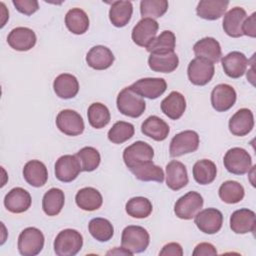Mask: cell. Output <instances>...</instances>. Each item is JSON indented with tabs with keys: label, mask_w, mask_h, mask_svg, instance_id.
I'll return each instance as SVG.
<instances>
[{
	"label": "cell",
	"mask_w": 256,
	"mask_h": 256,
	"mask_svg": "<svg viewBox=\"0 0 256 256\" xmlns=\"http://www.w3.org/2000/svg\"><path fill=\"white\" fill-rule=\"evenodd\" d=\"M161 110L168 118L172 120L181 118L186 110L185 97L178 91H172L162 100Z\"/></svg>",
	"instance_id": "27"
},
{
	"label": "cell",
	"mask_w": 256,
	"mask_h": 256,
	"mask_svg": "<svg viewBox=\"0 0 256 256\" xmlns=\"http://www.w3.org/2000/svg\"><path fill=\"white\" fill-rule=\"evenodd\" d=\"M87 116H88L89 124L96 129H101L105 127L110 122V119H111L110 112L107 106L99 102L92 103L88 107Z\"/></svg>",
	"instance_id": "41"
},
{
	"label": "cell",
	"mask_w": 256,
	"mask_h": 256,
	"mask_svg": "<svg viewBox=\"0 0 256 256\" xmlns=\"http://www.w3.org/2000/svg\"><path fill=\"white\" fill-rule=\"evenodd\" d=\"M150 243V236L147 230L141 226L129 225L122 231L121 245L132 255L144 252Z\"/></svg>",
	"instance_id": "1"
},
{
	"label": "cell",
	"mask_w": 256,
	"mask_h": 256,
	"mask_svg": "<svg viewBox=\"0 0 256 256\" xmlns=\"http://www.w3.org/2000/svg\"><path fill=\"white\" fill-rule=\"evenodd\" d=\"M15 8L24 15H32L39 9V4L36 0H13Z\"/></svg>",
	"instance_id": "45"
},
{
	"label": "cell",
	"mask_w": 256,
	"mask_h": 256,
	"mask_svg": "<svg viewBox=\"0 0 256 256\" xmlns=\"http://www.w3.org/2000/svg\"><path fill=\"white\" fill-rule=\"evenodd\" d=\"M188 173L185 165L177 160H172L166 165V185L174 190H180L188 184Z\"/></svg>",
	"instance_id": "22"
},
{
	"label": "cell",
	"mask_w": 256,
	"mask_h": 256,
	"mask_svg": "<svg viewBox=\"0 0 256 256\" xmlns=\"http://www.w3.org/2000/svg\"><path fill=\"white\" fill-rule=\"evenodd\" d=\"M153 157V148L144 141H136L123 151V160L128 169H131L137 164L152 161Z\"/></svg>",
	"instance_id": "10"
},
{
	"label": "cell",
	"mask_w": 256,
	"mask_h": 256,
	"mask_svg": "<svg viewBox=\"0 0 256 256\" xmlns=\"http://www.w3.org/2000/svg\"><path fill=\"white\" fill-rule=\"evenodd\" d=\"M223 163L228 172L235 175H243L249 172L252 166V159L245 149L234 147L226 152Z\"/></svg>",
	"instance_id": "5"
},
{
	"label": "cell",
	"mask_w": 256,
	"mask_h": 256,
	"mask_svg": "<svg viewBox=\"0 0 256 256\" xmlns=\"http://www.w3.org/2000/svg\"><path fill=\"white\" fill-rule=\"evenodd\" d=\"M220 199L228 204L240 202L245 195L244 187L237 181L228 180L221 184L218 191Z\"/></svg>",
	"instance_id": "39"
},
{
	"label": "cell",
	"mask_w": 256,
	"mask_h": 256,
	"mask_svg": "<svg viewBox=\"0 0 256 256\" xmlns=\"http://www.w3.org/2000/svg\"><path fill=\"white\" fill-rule=\"evenodd\" d=\"M44 235L36 227L25 228L18 237V251L23 256L38 255L44 247Z\"/></svg>",
	"instance_id": "4"
},
{
	"label": "cell",
	"mask_w": 256,
	"mask_h": 256,
	"mask_svg": "<svg viewBox=\"0 0 256 256\" xmlns=\"http://www.w3.org/2000/svg\"><path fill=\"white\" fill-rule=\"evenodd\" d=\"M141 132L155 141H163L167 138L170 128L168 124L158 116H149L141 125Z\"/></svg>",
	"instance_id": "28"
},
{
	"label": "cell",
	"mask_w": 256,
	"mask_h": 256,
	"mask_svg": "<svg viewBox=\"0 0 256 256\" xmlns=\"http://www.w3.org/2000/svg\"><path fill=\"white\" fill-rule=\"evenodd\" d=\"M203 197L196 191H190L181 196L174 205V212L180 219L190 220L203 207Z\"/></svg>",
	"instance_id": "7"
},
{
	"label": "cell",
	"mask_w": 256,
	"mask_h": 256,
	"mask_svg": "<svg viewBox=\"0 0 256 256\" xmlns=\"http://www.w3.org/2000/svg\"><path fill=\"white\" fill-rule=\"evenodd\" d=\"M194 222L201 232L215 234L222 228L223 215L216 208H206L195 215Z\"/></svg>",
	"instance_id": "11"
},
{
	"label": "cell",
	"mask_w": 256,
	"mask_h": 256,
	"mask_svg": "<svg viewBox=\"0 0 256 256\" xmlns=\"http://www.w3.org/2000/svg\"><path fill=\"white\" fill-rule=\"evenodd\" d=\"M193 51L197 58H203L212 63H217L222 56L221 46L213 37H205L197 41L193 46Z\"/></svg>",
	"instance_id": "23"
},
{
	"label": "cell",
	"mask_w": 256,
	"mask_h": 256,
	"mask_svg": "<svg viewBox=\"0 0 256 256\" xmlns=\"http://www.w3.org/2000/svg\"><path fill=\"white\" fill-rule=\"evenodd\" d=\"M194 180L200 185H208L212 183L217 175V167L215 163L208 159L197 161L192 169Z\"/></svg>",
	"instance_id": "36"
},
{
	"label": "cell",
	"mask_w": 256,
	"mask_h": 256,
	"mask_svg": "<svg viewBox=\"0 0 256 256\" xmlns=\"http://www.w3.org/2000/svg\"><path fill=\"white\" fill-rule=\"evenodd\" d=\"M133 175L140 181H155L162 183L164 181V172L160 166L155 165L152 161L143 162L129 169Z\"/></svg>",
	"instance_id": "32"
},
{
	"label": "cell",
	"mask_w": 256,
	"mask_h": 256,
	"mask_svg": "<svg viewBox=\"0 0 256 256\" xmlns=\"http://www.w3.org/2000/svg\"><path fill=\"white\" fill-rule=\"evenodd\" d=\"M247 18L246 11L241 7H234L225 13L223 18L224 32L233 38L243 36L242 25Z\"/></svg>",
	"instance_id": "21"
},
{
	"label": "cell",
	"mask_w": 256,
	"mask_h": 256,
	"mask_svg": "<svg viewBox=\"0 0 256 256\" xmlns=\"http://www.w3.org/2000/svg\"><path fill=\"white\" fill-rule=\"evenodd\" d=\"M235 89L228 84H218L211 92V104L217 112L229 110L236 102Z\"/></svg>",
	"instance_id": "15"
},
{
	"label": "cell",
	"mask_w": 256,
	"mask_h": 256,
	"mask_svg": "<svg viewBox=\"0 0 256 256\" xmlns=\"http://www.w3.org/2000/svg\"><path fill=\"white\" fill-rule=\"evenodd\" d=\"M35 32L28 27H16L12 29L7 37V42L11 48L17 51H28L36 44Z\"/></svg>",
	"instance_id": "16"
},
{
	"label": "cell",
	"mask_w": 256,
	"mask_h": 256,
	"mask_svg": "<svg viewBox=\"0 0 256 256\" xmlns=\"http://www.w3.org/2000/svg\"><path fill=\"white\" fill-rule=\"evenodd\" d=\"M116 104L120 113L132 118L140 117L146 109L144 99L130 87H125L119 92Z\"/></svg>",
	"instance_id": "2"
},
{
	"label": "cell",
	"mask_w": 256,
	"mask_h": 256,
	"mask_svg": "<svg viewBox=\"0 0 256 256\" xmlns=\"http://www.w3.org/2000/svg\"><path fill=\"white\" fill-rule=\"evenodd\" d=\"M75 202L82 210L95 211L102 206L103 198L97 189L93 187H84L76 193Z\"/></svg>",
	"instance_id": "29"
},
{
	"label": "cell",
	"mask_w": 256,
	"mask_h": 256,
	"mask_svg": "<svg viewBox=\"0 0 256 256\" xmlns=\"http://www.w3.org/2000/svg\"><path fill=\"white\" fill-rule=\"evenodd\" d=\"M243 35L254 38L256 36V13H252L251 16L245 19L242 25Z\"/></svg>",
	"instance_id": "46"
},
{
	"label": "cell",
	"mask_w": 256,
	"mask_h": 256,
	"mask_svg": "<svg viewBox=\"0 0 256 256\" xmlns=\"http://www.w3.org/2000/svg\"><path fill=\"white\" fill-rule=\"evenodd\" d=\"M192 254L193 256H213L217 255V250L211 243L203 242L195 247Z\"/></svg>",
	"instance_id": "47"
},
{
	"label": "cell",
	"mask_w": 256,
	"mask_h": 256,
	"mask_svg": "<svg viewBox=\"0 0 256 256\" xmlns=\"http://www.w3.org/2000/svg\"><path fill=\"white\" fill-rule=\"evenodd\" d=\"M168 9L166 0H142L140 2V13L143 18H159L163 16Z\"/></svg>",
	"instance_id": "44"
},
{
	"label": "cell",
	"mask_w": 256,
	"mask_h": 256,
	"mask_svg": "<svg viewBox=\"0 0 256 256\" xmlns=\"http://www.w3.org/2000/svg\"><path fill=\"white\" fill-rule=\"evenodd\" d=\"M129 87L141 97L156 99L166 91L167 83L163 78H142Z\"/></svg>",
	"instance_id": "13"
},
{
	"label": "cell",
	"mask_w": 256,
	"mask_h": 256,
	"mask_svg": "<svg viewBox=\"0 0 256 256\" xmlns=\"http://www.w3.org/2000/svg\"><path fill=\"white\" fill-rule=\"evenodd\" d=\"M56 126L68 136H77L83 133L85 125L81 115L71 109L60 111L56 117Z\"/></svg>",
	"instance_id": "9"
},
{
	"label": "cell",
	"mask_w": 256,
	"mask_h": 256,
	"mask_svg": "<svg viewBox=\"0 0 256 256\" xmlns=\"http://www.w3.org/2000/svg\"><path fill=\"white\" fill-rule=\"evenodd\" d=\"M179 64V58L176 53L166 54H150L148 58V65L152 71L161 73L173 72Z\"/></svg>",
	"instance_id": "31"
},
{
	"label": "cell",
	"mask_w": 256,
	"mask_h": 256,
	"mask_svg": "<svg viewBox=\"0 0 256 256\" xmlns=\"http://www.w3.org/2000/svg\"><path fill=\"white\" fill-rule=\"evenodd\" d=\"M256 215L255 212L242 208L236 210L230 216V228L236 234H246L255 231Z\"/></svg>",
	"instance_id": "18"
},
{
	"label": "cell",
	"mask_w": 256,
	"mask_h": 256,
	"mask_svg": "<svg viewBox=\"0 0 256 256\" xmlns=\"http://www.w3.org/2000/svg\"><path fill=\"white\" fill-rule=\"evenodd\" d=\"M65 24L70 32L76 35L84 34L89 28V18L80 8H72L65 15Z\"/></svg>",
	"instance_id": "34"
},
{
	"label": "cell",
	"mask_w": 256,
	"mask_h": 256,
	"mask_svg": "<svg viewBox=\"0 0 256 256\" xmlns=\"http://www.w3.org/2000/svg\"><path fill=\"white\" fill-rule=\"evenodd\" d=\"M25 181L33 187H42L48 179V171L45 164L39 160L28 161L23 168Z\"/></svg>",
	"instance_id": "25"
},
{
	"label": "cell",
	"mask_w": 256,
	"mask_h": 256,
	"mask_svg": "<svg viewBox=\"0 0 256 256\" xmlns=\"http://www.w3.org/2000/svg\"><path fill=\"white\" fill-rule=\"evenodd\" d=\"M229 130L235 136H245L254 127V116L250 109L241 108L229 120Z\"/></svg>",
	"instance_id": "19"
},
{
	"label": "cell",
	"mask_w": 256,
	"mask_h": 256,
	"mask_svg": "<svg viewBox=\"0 0 256 256\" xmlns=\"http://www.w3.org/2000/svg\"><path fill=\"white\" fill-rule=\"evenodd\" d=\"M221 63L225 74L230 78L236 79L243 76L246 72L248 59L243 53L232 51L221 58Z\"/></svg>",
	"instance_id": "20"
},
{
	"label": "cell",
	"mask_w": 256,
	"mask_h": 256,
	"mask_svg": "<svg viewBox=\"0 0 256 256\" xmlns=\"http://www.w3.org/2000/svg\"><path fill=\"white\" fill-rule=\"evenodd\" d=\"M114 60L115 57L112 51L103 45L92 47L86 55L87 64L96 70H105L109 68Z\"/></svg>",
	"instance_id": "24"
},
{
	"label": "cell",
	"mask_w": 256,
	"mask_h": 256,
	"mask_svg": "<svg viewBox=\"0 0 256 256\" xmlns=\"http://www.w3.org/2000/svg\"><path fill=\"white\" fill-rule=\"evenodd\" d=\"M159 255L161 256H182L183 255V249L179 243L171 242L166 244L162 250L159 252Z\"/></svg>",
	"instance_id": "48"
},
{
	"label": "cell",
	"mask_w": 256,
	"mask_h": 256,
	"mask_svg": "<svg viewBox=\"0 0 256 256\" xmlns=\"http://www.w3.org/2000/svg\"><path fill=\"white\" fill-rule=\"evenodd\" d=\"M64 192L59 188H51L43 196L42 208L46 215L56 216L61 212L64 207Z\"/></svg>",
	"instance_id": "35"
},
{
	"label": "cell",
	"mask_w": 256,
	"mask_h": 256,
	"mask_svg": "<svg viewBox=\"0 0 256 256\" xmlns=\"http://www.w3.org/2000/svg\"><path fill=\"white\" fill-rule=\"evenodd\" d=\"M159 25L151 18H142L134 27L131 33L133 42L140 47H147L156 37Z\"/></svg>",
	"instance_id": "14"
},
{
	"label": "cell",
	"mask_w": 256,
	"mask_h": 256,
	"mask_svg": "<svg viewBox=\"0 0 256 256\" xmlns=\"http://www.w3.org/2000/svg\"><path fill=\"white\" fill-rule=\"evenodd\" d=\"M31 203V195L21 187L11 189L4 197V206L11 213H23L30 208Z\"/></svg>",
	"instance_id": "17"
},
{
	"label": "cell",
	"mask_w": 256,
	"mask_h": 256,
	"mask_svg": "<svg viewBox=\"0 0 256 256\" xmlns=\"http://www.w3.org/2000/svg\"><path fill=\"white\" fill-rule=\"evenodd\" d=\"M53 89L59 98L71 99L74 98L79 91V82L74 75L63 73L55 78Z\"/></svg>",
	"instance_id": "26"
},
{
	"label": "cell",
	"mask_w": 256,
	"mask_h": 256,
	"mask_svg": "<svg viewBox=\"0 0 256 256\" xmlns=\"http://www.w3.org/2000/svg\"><path fill=\"white\" fill-rule=\"evenodd\" d=\"M199 135L193 130H185L176 134L169 147L171 157H178L184 154L195 152L199 147Z\"/></svg>",
	"instance_id": "6"
},
{
	"label": "cell",
	"mask_w": 256,
	"mask_h": 256,
	"mask_svg": "<svg viewBox=\"0 0 256 256\" xmlns=\"http://www.w3.org/2000/svg\"><path fill=\"white\" fill-rule=\"evenodd\" d=\"M76 157L81 164L82 171L85 172H91L97 169L101 161L100 153L97 149L91 146L83 147L82 149H80L76 153Z\"/></svg>",
	"instance_id": "42"
},
{
	"label": "cell",
	"mask_w": 256,
	"mask_h": 256,
	"mask_svg": "<svg viewBox=\"0 0 256 256\" xmlns=\"http://www.w3.org/2000/svg\"><path fill=\"white\" fill-rule=\"evenodd\" d=\"M81 171V164L76 155H63L55 163V176L64 183L75 180Z\"/></svg>",
	"instance_id": "12"
},
{
	"label": "cell",
	"mask_w": 256,
	"mask_h": 256,
	"mask_svg": "<svg viewBox=\"0 0 256 256\" xmlns=\"http://www.w3.org/2000/svg\"><path fill=\"white\" fill-rule=\"evenodd\" d=\"M88 230L92 237L99 242H106L113 237L114 228L111 222L105 218H93L88 224Z\"/></svg>",
	"instance_id": "38"
},
{
	"label": "cell",
	"mask_w": 256,
	"mask_h": 256,
	"mask_svg": "<svg viewBox=\"0 0 256 256\" xmlns=\"http://www.w3.org/2000/svg\"><path fill=\"white\" fill-rule=\"evenodd\" d=\"M229 5V1L224 0H202L196 7V13L200 18L206 20L219 19Z\"/></svg>",
	"instance_id": "30"
},
{
	"label": "cell",
	"mask_w": 256,
	"mask_h": 256,
	"mask_svg": "<svg viewBox=\"0 0 256 256\" xmlns=\"http://www.w3.org/2000/svg\"><path fill=\"white\" fill-rule=\"evenodd\" d=\"M83 246V237L77 230L64 229L54 240V251L58 256H74Z\"/></svg>",
	"instance_id": "3"
},
{
	"label": "cell",
	"mask_w": 256,
	"mask_h": 256,
	"mask_svg": "<svg viewBox=\"0 0 256 256\" xmlns=\"http://www.w3.org/2000/svg\"><path fill=\"white\" fill-rule=\"evenodd\" d=\"M133 5L130 1H115L109 10V19L115 27H124L132 17Z\"/></svg>",
	"instance_id": "33"
},
{
	"label": "cell",
	"mask_w": 256,
	"mask_h": 256,
	"mask_svg": "<svg viewBox=\"0 0 256 256\" xmlns=\"http://www.w3.org/2000/svg\"><path fill=\"white\" fill-rule=\"evenodd\" d=\"M176 44V37L172 31L164 30L157 37H155L146 50L151 54H166L174 52Z\"/></svg>",
	"instance_id": "37"
},
{
	"label": "cell",
	"mask_w": 256,
	"mask_h": 256,
	"mask_svg": "<svg viewBox=\"0 0 256 256\" xmlns=\"http://www.w3.org/2000/svg\"><path fill=\"white\" fill-rule=\"evenodd\" d=\"M107 254H108V255H109V254H124V255H132L129 251L125 250L123 247H121V249H120V250H119V248H118V247H116V248H115V250H111V251L107 252Z\"/></svg>",
	"instance_id": "49"
},
{
	"label": "cell",
	"mask_w": 256,
	"mask_h": 256,
	"mask_svg": "<svg viewBox=\"0 0 256 256\" xmlns=\"http://www.w3.org/2000/svg\"><path fill=\"white\" fill-rule=\"evenodd\" d=\"M133 124L125 121L116 122L108 131V139L114 144H121L129 140L134 135Z\"/></svg>",
	"instance_id": "43"
},
{
	"label": "cell",
	"mask_w": 256,
	"mask_h": 256,
	"mask_svg": "<svg viewBox=\"0 0 256 256\" xmlns=\"http://www.w3.org/2000/svg\"><path fill=\"white\" fill-rule=\"evenodd\" d=\"M214 64L203 58H194L187 68V75L190 82L197 86H204L211 81L214 76Z\"/></svg>",
	"instance_id": "8"
},
{
	"label": "cell",
	"mask_w": 256,
	"mask_h": 256,
	"mask_svg": "<svg viewBox=\"0 0 256 256\" xmlns=\"http://www.w3.org/2000/svg\"><path fill=\"white\" fill-rule=\"evenodd\" d=\"M125 210L129 216L137 219H143L147 218L152 213L153 206L149 199L142 196H137L127 201Z\"/></svg>",
	"instance_id": "40"
}]
</instances>
